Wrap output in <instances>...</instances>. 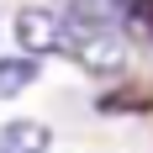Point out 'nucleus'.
Masks as SVG:
<instances>
[{
	"instance_id": "nucleus-5",
	"label": "nucleus",
	"mask_w": 153,
	"mask_h": 153,
	"mask_svg": "<svg viewBox=\"0 0 153 153\" xmlns=\"http://www.w3.org/2000/svg\"><path fill=\"white\" fill-rule=\"evenodd\" d=\"M63 16H90V21H111L116 16V5L111 0H58Z\"/></svg>"
},
{
	"instance_id": "nucleus-2",
	"label": "nucleus",
	"mask_w": 153,
	"mask_h": 153,
	"mask_svg": "<svg viewBox=\"0 0 153 153\" xmlns=\"http://www.w3.org/2000/svg\"><path fill=\"white\" fill-rule=\"evenodd\" d=\"M16 42H21V53L27 58H42V53H63V16L42 11V5H27V11L11 21Z\"/></svg>"
},
{
	"instance_id": "nucleus-7",
	"label": "nucleus",
	"mask_w": 153,
	"mask_h": 153,
	"mask_svg": "<svg viewBox=\"0 0 153 153\" xmlns=\"http://www.w3.org/2000/svg\"><path fill=\"white\" fill-rule=\"evenodd\" d=\"M127 21H137V32L153 42V0H132V11H127Z\"/></svg>"
},
{
	"instance_id": "nucleus-6",
	"label": "nucleus",
	"mask_w": 153,
	"mask_h": 153,
	"mask_svg": "<svg viewBox=\"0 0 153 153\" xmlns=\"http://www.w3.org/2000/svg\"><path fill=\"white\" fill-rule=\"evenodd\" d=\"M148 100H143L137 90H122V95H100V111H143Z\"/></svg>"
},
{
	"instance_id": "nucleus-4",
	"label": "nucleus",
	"mask_w": 153,
	"mask_h": 153,
	"mask_svg": "<svg viewBox=\"0 0 153 153\" xmlns=\"http://www.w3.org/2000/svg\"><path fill=\"white\" fill-rule=\"evenodd\" d=\"M32 79H37V58H27V53H16V58H0V100L21 95Z\"/></svg>"
},
{
	"instance_id": "nucleus-3",
	"label": "nucleus",
	"mask_w": 153,
	"mask_h": 153,
	"mask_svg": "<svg viewBox=\"0 0 153 153\" xmlns=\"http://www.w3.org/2000/svg\"><path fill=\"white\" fill-rule=\"evenodd\" d=\"M48 148H53V132L32 116H16L0 127V153H48Z\"/></svg>"
},
{
	"instance_id": "nucleus-1",
	"label": "nucleus",
	"mask_w": 153,
	"mask_h": 153,
	"mask_svg": "<svg viewBox=\"0 0 153 153\" xmlns=\"http://www.w3.org/2000/svg\"><path fill=\"white\" fill-rule=\"evenodd\" d=\"M63 53L90 74H122V63H127L122 32L111 21H90V16H63Z\"/></svg>"
},
{
	"instance_id": "nucleus-8",
	"label": "nucleus",
	"mask_w": 153,
	"mask_h": 153,
	"mask_svg": "<svg viewBox=\"0 0 153 153\" xmlns=\"http://www.w3.org/2000/svg\"><path fill=\"white\" fill-rule=\"evenodd\" d=\"M111 5H116V11H122V16H127V11H132V0H111Z\"/></svg>"
}]
</instances>
